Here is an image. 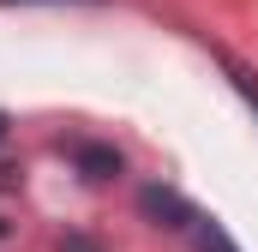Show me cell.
<instances>
[{"label":"cell","instance_id":"6da1fadb","mask_svg":"<svg viewBox=\"0 0 258 252\" xmlns=\"http://www.w3.org/2000/svg\"><path fill=\"white\" fill-rule=\"evenodd\" d=\"M138 216L156 222V228H192V222H198V210L174 186H138Z\"/></svg>","mask_w":258,"mask_h":252},{"label":"cell","instance_id":"7a4b0ae2","mask_svg":"<svg viewBox=\"0 0 258 252\" xmlns=\"http://www.w3.org/2000/svg\"><path fill=\"white\" fill-rule=\"evenodd\" d=\"M72 168H78L84 180H114V174L126 168V156H120L114 144H102V138H78V144H72Z\"/></svg>","mask_w":258,"mask_h":252},{"label":"cell","instance_id":"3957f363","mask_svg":"<svg viewBox=\"0 0 258 252\" xmlns=\"http://www.w3.org/2000/svg\"><path fill=\"white\" fill-rule=\"evenodd\" d=\"M216 66L228 72V84L240 90V102H246V108H252V114H258V72H252V66H246V60H234V54H222V48H216Z\"/></svg>","mask_w":258,"mask_h":252},{"label":"cell","instance_id":"277c9868","mask_svg":"<svg viewBox=\"0 0 258 252\" xmlns=\"http://www.w3.org/2000/svg\"><path fill=\"white\" fill-rule=\"evenodd\" d=\"M192 246H198V252H240L234 240H228V228L210 222V216H198V222H192Z\"/></svg>","mask_w":258,"mask_h":252},{"label":"cell","instance_id":"5b68a950","mask_svg":"<svg viewBox=\"0 0 258 252\" xmlns=\"http://www.w3.org/2000/svg\"><path fill=\"white\" fill-rule=\"evenodd\" d=\"M60 252H102V240H96V234H66Z\"/></svg>","mask_w":258,"mask_h":252},{"label":"cell","instance_id":"8992f818","mask_svg":"<svg viewBox=\"0 0 258 252\" xmlns=\"http://www.w3.org/2000/svg\"><path fill=\"white\" fill-rule=\"evenodd\" d=\"M0 138H6V114H0Z\"/></svg>","mask_w":258,"mask_h":252},{"label":"cell","instance_id":"52a82bcc","mask_svg":"<svg viewBox=\"0 0 258 252\" xmlns=\"http://www.w3.org/2000/svg\"><path fill=\"white\" fill-rule=\"evenodd\" d=\"M0 234H6V222H0Z\"/></svg>","mask_w":258,"mask_h":252}]
</instances>
